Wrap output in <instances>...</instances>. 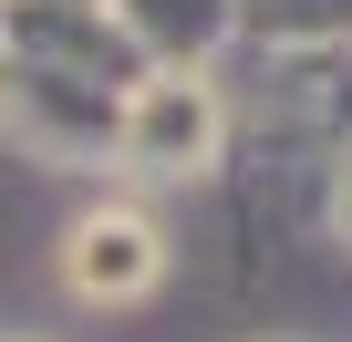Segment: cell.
Here are the masks:
<instances>
[{
	"label": "cell",
	"instance_id": "cell-1",
	"mask_svg": "<svg viewBox=\"0 0 352 342\" xmlns=\"http://www.w3.org/2000/svg\"><path fill=\"white\" fill-rule=\"evenodd\" d=\"M63 280H73V301H145V290L166 280V249H155V228H145V218L104 208V218H83V228H73Z\"/></svg>",
	"mask_w": 352,
	"mask_h": 342
}]
</instances>
